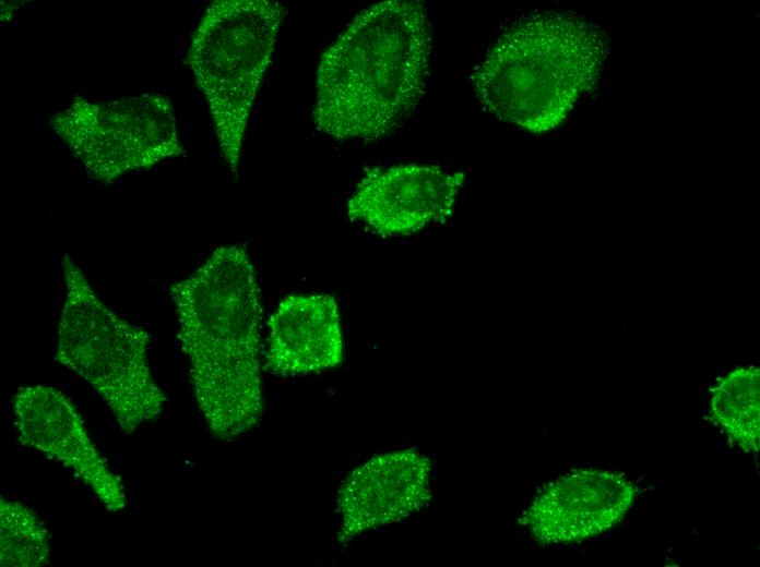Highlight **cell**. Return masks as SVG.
<instances>
[{
  "instance_id": "cell-1",
  "label": "cell",
  "mask_w": 760,
  "mask_h": 567,
  "mask_svg": "<svg viewBox=\"0 0 760 567\" xmlns=\"http://www.w3.org/2000/svg\"><path fill=\"white\" fill-rule=\"evenodd\" d=\"M193 397L211 435L229 442L262 419L261 290L245 245H224L169 289Z\"/></svg>"
},
{
  "instance_id": "cell-2",
  "label": "cell",
  "mask_w": 760,
  "mask_h": 567,
  "mask_svg": "<svg viewBox=\"0 0 760 567\" xmlns=\"http://www.w3.org/2000/svg\"><path fill=\"white\" fill-rule=\"evenodd\" d=\"M431 48L423 2L389 0L363 10L320 58L316 129L340 142L394 132L424 94Z\"/></svg>"
},
{
  "instance_id": "cell-3",
  "label": "cell",
  "mask_w": 760,
  "mask_h": 567,
  "mask_svg": "<svg viewBox=\"0 0 760 567\" xmlns=\"http://www.w3.org/2000/svg\"><path fill=\"white\" fill-rule=\"evenodd\" d=\"M605 52L604 38L582 17L533 15L490 47L472 75L474 91L499 119L532 133L547 132L595 84Z\"/></svg>"
},
{
  "instance_id": "cell-4",
  "label": "cell",
  "mask_w": 760,
  "mask_h": 567,
  "mask_svg": "<svg viewBox=\"0 0 760 567\" xmlns=\"http://www.w3.org/2000/svg\"><path fill=\"white\" fill-rule=\"evenodd\" d=\"M64 302L56 361L83 378L128 435L161 417L166 395L150 366V334L107 306L74 258L61 260Z\"/></svg>"
},
{
  "instance_id": "cell-5",
  "label": "cell",
  "mask_w": 760,
  "mask_h": 567,
  "mask_svg": "<svg viewBox=\"0 0 760 567\" xmlns=\"http://www.w3.org/2000/svg\"><path fill=\"white\" fill-rule=\"evenodd\" d=\"M282 3L218 0L194 32L187 62L203 93L218 146L237 176L253 101L271 63Z\"/></svg>"
},
{
  "instance_id": "cell-6",
  "label": "cell",
  "mask_w": 760,
  "mask_h": 567,
  "mask_svg": "<svg viewBox=\"0 0 760 567\" xmlns=\"http://www.w3.org/2000/svg\"><path fill=\"white\" fill-rule=\"evenodd\" d=\"M49 124L99 182L149 169L185 152L171 101L159 94L105 101L79 97L51 116Z\"/></svg>"
},
{
  "instance_id": "cell-7",
  "label": "cell",
  "mask_w": 760,
  "mask_h": 567,
  "mask_svg": "<svg viewBox=\"0 0 760 567\" xmlns=\"http://www.w3.org/2000/svg\"><path fill=\"white\" fill-rule=\"evenodd\" d=\"M20 442L60 462L111 512L127 506L122 483L93 443L81 413L59 389L48 385L20 388L12 400Z\"/></svg>"
},
{
  "instance_id": "cell-8",
  "label": "cell",
  "mask_w": 760,
  "mask_h": 567,
  "mask_svg": "<svg viewBox=\"0 0 760 567\" xmlns=\"http://www.w3.org/2000/svg\"><path fill=\"white\" fill-rule=\"evenodd\" d=\"M463 182L462 172L436 166L373 168L347 201V215L380 236L412 234L451 215Z\"/></svg>"
},
{
  "instance_id": "cell-9",
  "label": "cell",
  "mask_w": 760,
  "mask_h": 567,
  "mask_svg": "<svg viewBox=\"0 0 760 567\" xmlns=\"http://www.w3.org/2000/svg\"><path fill=\"white\" fill-rule=\"evenodd\" d=\"M430 479L429 458L412 448L376 455L354 469L337 492V543L346 546L425 507L431 498Z\"/></svg>"
},
{
  "instance_id": "cell-10",
  "label": "cell",
  "mask_w": 760,
  "mask_h": 567,
  "mask_svg": "<svg viewBox=\"0 0 760 567\" xmlns=\"http://www.w3.org/2000/svg\"><path fill=\"white\" fill-rule=\"evenodd\" d=\"M636 496V486L624 474L578 470L545 486L524 511L522 522L539 543L578 542L616 526Z\"/></svg>"
},
{
  "instance_id": "cell-11",
  "label": "cell",
  "mask_w": 760,
  "mask_h": 567,
  "mask_svg": "<svg viewBox=\"0 0 760 567\" xmlns=\"http://www.w3.org/2000/svg\"><path fill=\"white\" fill-rule=\"evenodd\" d=\"M268 326L265 369L273 374L307 375L335 367L343 361L339 305L329 293L286 295Z\"/></svg>"
},
{
  "instance_id": "cell-12",
  "label": "cell",
  "mask_w": 760,
  "mask_h": 567,
  "mask_svg": "<svg viewBox=\"0 0 760 567\" xmlns=\"http://www.w3.org/2000/svg\"><path fill=\"white\" fill-rule=\"evenodd\" d=\"M759 369L740 366L712 389V420L745 451L756 453L760 441Z\"/></svg>"
},
{
  "instance_id": "cell-13",
  "label": "cell",
  "mask_w": 760,
  "mask_h": 567,
  "mask_svg": "<svg viewBox=\"0 0 760 567\" xmlns=\"http://www.w3.org/2000/svg\"><path fill=\"white\" fill-rule=\"evenodd\" d=\"M50 533L29 506L0 498V565L39 567L49 563Z\"/></svg>"
}]
</instances>
